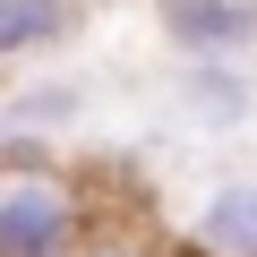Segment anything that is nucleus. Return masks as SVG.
<instances>
[{
	"mask_svg": "<svg viewBox=\"0 0 257 257\" xmlns=\"http://www.w3.org/2000/svg\"><path fill=\"white\" fill-rule=\"evenodd\" d=\"M86 240H94V214L69 172L0 180V257H86Z\"/></svg>",
	"mask_w": 257,
	"mask_h": 257,
	"instance_id": "1",
	"label": "nucleus"
},
{
	"mask_svg": "<svg viewBox=\"0 0 257 257\" xmlns=\"http://www.w3.org/2000/svg\"><path fill=\"white\" fill-rule=\"evenodd\" d=\"M163 43L206 69V60H248L257 52V0H163Z\"/></svg>",
	"mask_w": 257,
	"mask_h": 257,
	"instance_id": "2",
	"label": "nucleus"
},
{
	"mask_svg": "<svg viewBox=\"0 0 257 257\" xmlns=\"http://www.w3.org/2000/svg\"><path fill=\"white\" fill-rule=\"evenodd\" d=\"M180 257H257V180H223L197 197Z\"/></svg>",
	"mask_w": 257,
	"mask_h": 257,
	"instance_id": "3",
	"label": "nucleus"
},
{
	"mask_svg": "<svg viewBox=\"0 0 257 257\" xmlns=\"http://www.w3.org/2000/svg\"><path fill=\"white\" fill-rule=\"evenodd\" d=\"M180 111H189L197 128H240V120L257 111V86L240 77V60H206V69L180 77Z\"/></svg>",
	"mask_w": 257,
	"mask_h": 257,
	"instance_id": "4",
	"label": "nucleus"
},
{
	"mask_svg": "<svg viewBox=\"0 0 257 257\" xmlns=\"http://www.w3.org/2000/svg\"><path fill=\"white\" fill-rule=\"evenodd\" d=\"M77 111H86V86H69V77L26 86V94L0 103V138H52V128H69Z\"/></svg>",
	"mask_w": 257,
	"mask_h": 257,
	"instance_id": "5",
	"label": "nucleus"
},
{
	"mask_svg": "<svg viewBox=\"0 0 257 257\" xmlns=\"http://www.w3.org/2000/svg\"><path fill=\"white\" fill-rule=\"evenodd\" d=\"M69 18H77L69 0H0V60H26V52L60 43Z\"/></svg>",
	"mask_w": 257,
	"mask_h": 257,
	"instance_id": "6",
	"label": "nucleus"
},
{
	"mask_svg": "<svg viewBox=\"0 0 257 257\" xmlns=\"http://www.w3.org/2000/svg\"><path fill=\"white\" fill-rule=\"evenodd\" d=\"M86 257H172V248H163L155 231H138V223H94Z\"/></svg>",
	"mask_w": 257,
	"mask_h": 257,
	"instance_id": "7",
	"label": "nucleus"
}]
</instances>
